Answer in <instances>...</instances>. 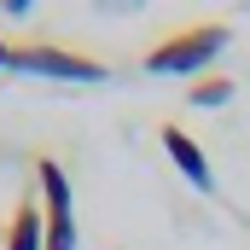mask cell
Masks as SVG:
<instances>
[{
	"mask_svg": "<svg viewBox=\"0 0 250 250\" xmlns=\"http://www.w3.org/2000/svg\"><path fill=\"white\" fill-rule=\"evenodd\" d=\"M227 41H233V23H221V18H204V23H181V29H169L163 41H151V53H146V76H192L198 82V70L215 59V53H227Z\"/></svg>",
	"mask_w": 250,
	"mask_h": 250,
	"instance_id": "cell-1",
	"label": "cell"
},
{
	"mask_svg": "<svg viewBox=\"0 0 250 250\" xmlns=\"http://www.w3.org/2000/svg\"><path fill=\"white\" fill-rule=\"evenodd\" d=\"M35 198L47 221V250H76V209H70V175L59 157H35Z\"/></svg>",
	"mask_w": 250,
	"mask_h": 250,
	"instance_id": "cell-3",
	"label": "cell"
},
{
	"mask_svg": "<svg viewBox=\"0 0 250 250\" xmlns=\"http://www.w3.org/2000/svg\"><path fill=\"white\" fill-rule=\"evenodd\" d=\"M6 70H23V76H53V82H111V64L93 59V53H76L59 41H12Z\"/></svg>",
	"mask_w": 250,
	"mask_h": 250,
	"instance_id": "cell-2",
	"label": "cell"
},
{
	"mask_svg": "<svg viewBox=\"0 0 250 250\" xmlns=\"http://www.w3.org/2000/svg\"><path fill=\"white\" fill-rule=\"evenodd\" d=\"M187 99H192V105H204V111H215V105H227V99H233V76H198Z\"/></svg>",
	"mask_w": 250,
	"mask_h": 250,
	"instance_id": "cell-6",
	"label": "cell"
},
{
	"mask_svg": "<svg viewBox=\"0 0 250 250\" xmlns=\"http://www.w3.org/2000/svg\"><path fill=\"white\" fill-rule=\"evenodd\" d=\"M0 250H47V221H41V198L35 192H23L12 204V221H6Z\"/></svg>",
	"mask_w": 250,
	"mask_h": 250,
	"instance_id": "cell-5",
	"label": "cell"
},
{
	"mask_svg": "<svg viewBox=\"0 0 250 250\" xmlns=\"http://www.w3.org/2000/svg\"><path fill=\"white\" fill-rule=\"evenodd\" d=\"M157 140H163V151H169V163L187 175L198 192H215V175H209V157H204V146L192 140L181 123H157Z\"/></svg>",
	"mask_w": 250,
	"mask_h": 250,
	"instance_id": "cell-4",
	"label": "cell"
},
{
	"mask_svg": "<svg viewBox=\"0 0 250 250\" xmlns=\"http://www.w3.org/2000/svg\"><path fill=\"white\" fill-rule=\"evenodd\" d=\"M6 53H12V41H0V70H6Z\"/></svg>",
	"mask_w": 250,
	"mask_h": 250,
	"instance_id": "cell-7",
	"label": "cell"
}]
</instances>
